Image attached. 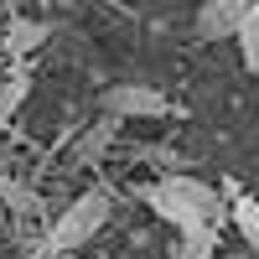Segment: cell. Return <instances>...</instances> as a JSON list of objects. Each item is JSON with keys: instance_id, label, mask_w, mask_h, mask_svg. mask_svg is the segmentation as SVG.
<instances>
[{"instance_id": "52a82bcc", "label": "cell", "mask_w": 259, "mask_h": 259, "mask_svg": "<svg viewBox=\"0 0 259 259\" xmlns=\"http://www.w3.org/2000/svg\"><path fill=\"white\" fill-rule=\"evenodd\" d=\"M228 223L239 228V239L254 249V259H259V197H244V192H233L228 197Z\"/></svg>"}, {"instance_id": "7a4b0ae2", "label": "cell", "mask_w": 259, "mask_h": 259, "mask_svg": "<svg viewBox=\"0 0 259 259\" xmlns=\"http://www.w3.org/2000/svg\"><path fill=\"white\" fill-rule=\"evenodd\" d=\"M109 212H114V197H109L104 187L78 192V197L52 218L47 239H41V259H68V254H78L83 244H94V233H104Z\"/></svg>"}, {"instance_id": "8992f818", "label": "cell", "mask_w": 259, "mask_h": 259, "mask_svg": "<svg viewBox=\"0 0 259 259\" xmlns=\"http://www.w3.org/2000/svg\"><path fill=\"white\" fill-rule=\"evenodd\" d=\"M41 41H52V26H47V21L11 16V26H6V52H11V62H26Z\"/></svg>"}, {"instance_id": "ba28073f", "label": "cell", "mask_w": 259, "mask_h": 259, "mask_svg": "<svg viewBox=\"0 0 259 259\" xmlns=\"http://www.w3.org/2000/svg\"><path fill=\"white\" fill-rule=\"evenodd\" d=\"M218 239H223V228L177 233V249H171V259H212V254H218Z\"/></svg>"}, {"instance_id": "6da1fadb", "label": "cell", "mask_w": 259, "mask_h": 259, "mask_svg": "<svg viewBox=\"0 0 259 259\" xmlns=\"http://www.w3.org/2000/svg\"><path fill=\"white\" fill-rule=\"evenodd\" d=\"M135 197H140V207H150L177 233H197V228H223L228 223V197L218 187H207L202 177H187V171H166V177L135 187Z\"/></svg>"}, {"instance_id": "3957f363", "label": "cell", "mask_w": 259, "mask_h": 259, "mask_svg": "<svg viewBox=\"0 0 259 259\" xmlns=\"http://www.w3.org/2000/svg\"><path fill=\"white\" fill-rule=\"evenodd\" d=\"M99 109L114 119H161V114H171V99L150 83H109L99 94Z\"/></svg>"}, {"instance_id": "30bf717a", "label": "cell", "mask_w": 259, "mask_h": 259, "mask_svg": "<svg viewBox=\"0 0 259 259\" xmlns=\"http://www.w3.org/2000/svg\"><path fill=\"white\" fill-rule=\"evenodd\" d=\"M239 57H244V68L259 78V0H249V11H244V26H239Z\"/></svg>"}, {"instance_id": "8fae6325", "label": "cell", "mask_w": 259, "mask_h": 259, "mask_svg": "<svg viewBox=\"0 0 259 259\" xmlns=\"http://www.w3.org/2000/svg\"><path fill=\"white\" fill-rule=\"evenodd\" d=\"M212 259H254V249L244 244V249H228V254H212Z\"/></svg>"}, {"instance_id": "5b68a950", "label": "cell", "mask_w": 259, "mask_h": 259, "mask_svg": "<svg viewBox=\"0 0 259 259\" xmlns=\"http://www.w3.org/2000/svg\"><path fill=\"white\" fill-rule=\"evenodd\" d=\"M119 124H124V119L99 114V119H94V124L73 140V156H68V161H73V166H99L104 156H109V145H114V135H119Z\"/></svg>"}, {"instance_id": "9c48e42d", "label": "cell", "mask_w": 259, "mask_h": 259, "mask_svg": "<svg viewBox=\"0 0 259 259\" xmlns=\"http://www.w3.org/2000/svg\"><path fill=\"white\" fill-rule=\"evenodd\" d=\"M26 94H31V68H26V62H16L11 78L0 83V119H11L21 104H26Z\"/></svg>"}, {"instance_id": "277c9868", "label": "cell", "mask_w": 259, "mask_h": 259, "mask_svg": "<svg viewBox=\"0 0 259 259\" xmlns=\"http://www.w3.org/2000/svg\"><path fill=\"white\" fill-rule=\"evenodd\" d=\"M244 11H249V0H202L197 6V41H233L244 26Z\"/></svg>"}]
</instances>
